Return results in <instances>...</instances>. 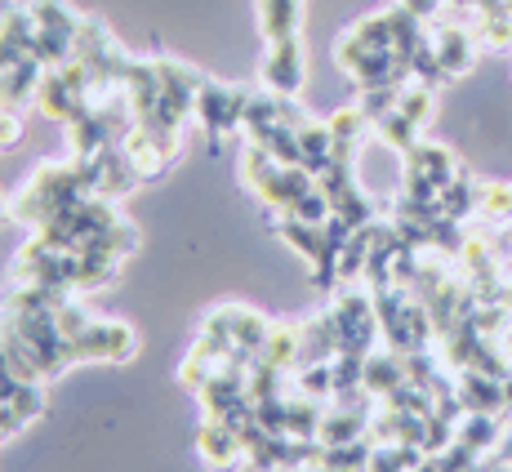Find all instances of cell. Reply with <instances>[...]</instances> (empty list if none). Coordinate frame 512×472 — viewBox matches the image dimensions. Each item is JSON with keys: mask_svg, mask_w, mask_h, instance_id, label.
<instances>
[{"mask_svg": "<svg viewBox=\"0 0 512 472\" xmlns=\"http://www.w3.org/2000/svg\"><path fill=\"white\" fill-rule=\"evenodd\" d=\"M303 352H299V366H312V361H334L339 357V326H334L330 308L321 317L303 321Z\"/></svg>", "mask_w": 512, "mask_h": 472, "instance_id": "18", "label": "cell"}, {"mask_svg": "<svg viewBox=\"0 0 512 472\" xmlns=\"http://www.w3.org/2000/svg\"><path fill=\"white\" fill-rule=\"evenodd\" d=\"M32 54V5H0V72H9L14 63Z\"/></svg>", "mask_w": 512, "mask_h": 472, "instance_id": "12", "label": "cell"}, {"mask_svg": "<svg viewBox=\"0 0 512 472\" xmlns=\"http://www.w3.org/2000/svg\"><path fill=\"white\" fill-rule=\"evenodd\" d=\"M0 223H9V201L0 196Z\"/></svg>", "mask_w": 512, "mask_h": 472, "instance_id": "35", "label": "cell"}, {"mask_svg": "<svg viewBox=\"0 0 512 472\" xmlns=\"http://www.w3.org/2000/svg\"><path fill=\"white\" fill-rule=\"evenodd\" d=\"M374 228H379V223H366V228H357L348 241H343V250H339V285H357L361 277H366V263L374 254Z\"/></svg>", "mask_w": 512, "mask_h": 472, "instance_id": "21", "label": "cell"}, {"mask_svg": "<svg viewBox=\"0 0 512 472\" xmlns=\"http://www.w3.org/2000/svg\"><path fill=\"white\" fill-rule=\"evenodd\" d=\"M432 49H437V63H441V72H446V81H450V76H468L472 72L481 41H477V32H468V27L446 23V27H437V36H432Z\"/></svg>", "mask_w": 512, "mask_h": 472, "instance_id": "13", "label": "cell"}, {"mask_svg": "<svg viewBox=\"0 0 512 472\" xmlns=\"http://www.w3.org/2000/svg\"><path fill=\"white\" fill-rule=\"evenodd\" d=\"M196 455L210 472H236L245 468V441L228 419H205L196 428Z\"/></svg>", "mask_w": 512, "mask_h": 472, "instance_id": "11", "label": "cell"}, {"mask_svg": "<svg viewBox=\"0 0 512 472\" xmlns=\"http://www.w3.org/2000/svg\"><path fill=\"white\" fill-rule=\"evenodd\" d=\"M294 383H299L303 397L312 401H334V366L330 361H312V366L294 370Z\"/></svg>", "mask_w": 512, "mask_h": 472, "instance_id": "28", "label": "cell"}, {"mask_svg": "<svg viewBox=\"0 0 512 472\" xmlns=\"http://www.w3.org/2000/svg\"><path fill=\"white\" fill-rule=\"evenodd\" d=\"M330 161H334L330 121H308V125L299 130V165H303L308 174H321Z\"/></svg>", "mask_w": 512, "mask_h": 472, "instance_id": "22", "label": "cell"}, {"mask_svg": "<svg viewBox=\"0 0 512 472\" xmlns=\"http://www.w3.org/2000/svg\"><path fill=\"white\" fill-rule=\"evenodd\" d=\"M499 303H508V308H512V277L504 281V290H499Z\"/></svg>", "mask_w": 512, "mask_h": 472, "instance_id": "33", "label": "cell"}, {"mask_svg": "<svg viewBox=\"0 0 512 472\" xmlns=\"http://www.w3.org/2000/svg\"><path fill=\"white\" fill-rule=\"evenodd\" d=\"M94 192V165L90 161H45L32 179L23 183V192L9 201V223L27 232H41L54 214H63L67 205H76L81 196Z\"/></svg>", "mask_w": 512, "mask_h": 472, "instance_id": "1", "label": "cell"}, {"mask_svg": "<svg viewBox=\"0 0 512 472\" xmlns=\"http://www.w3.org/2000/svg\"><path fill=\"white\" fill-rule=\"evenodd\" d=\"M459 441H464L468 450H477V455H486V450H495L499 446V419L495 415H477V410H468L464 419H459V432H455Z\"/></svg>", "mask_w": 512, "mask_h": 472, "instance_id": "25", "label": "cell"}, {"mask_svg": "<svg viewBox=\"0 0 512 472\" xmlns=\"http://www.w3.org/2000/svg\"><path fill=\"white\" fill-rule=\"evenodd\" d=\"M370 116L361 112V107H343V112L330 116V134H334V161H352V152H357L361 134H366Z\"/></svg>", "mask_w": 512, "mask_h": 472, "instance_id": "23", "label": "cell"}, {"mask_svg": "<svg viewBox=\"0 0 512 472\" xmlns=\"http://www.w3.org/2000/svg\"><path fill=\"white\" fill-rule=\"evenodd\" d=\"M397 5H406L415 18H432L441 5H446V0H397Z\"/></svg>", "mask_w": 512, "mask_h": 472, "instance_id": "32", "label": "cell"}, {"mask_svg": "<svg viewBox=\"0 0 512 472\" xmlns=\"http://www.w3.org/2000/svg\"><path fill=\"white\" fill-rule=\"evenodd\" d=\"M41 81H45V63L36 54H27L23 63H14L5 72V107L14 112V107H27L36 103V94H41Z\"/></svg>", "mask_w": 512, "mask_h": 472, "instance_id": "19", "label": "cell"}, {"mask_svg": "<svg viewBox=\"0 0 512 472\" xmlns=\"http://www.w3.org/2000/svg\"><path fill=\"white\" fill-rule=\"evenodd\" d=\"M455 397H459V406L477 410V415H504L508 410L504 379H490V375H481V370H459Z\"/></svg>", "mask_w": 512, "mask_h": 472, "instance_id": "14", "label": "cell"}, {"mask_svg": "<svg viewBox=\"0 0 512 472\" xmlns=\"http://www.w3.org/2000/svg\"><path fill=\"white\" fill-rule=\"evenodd\" d=\"M330 317L339 326V352H357L370 357L374 339H379V308H374V294L357 290V285H339L330 299Z\"/></svg>", "mask_w": 512, "mask_h": 472, "instance_id": "4", "label": "cell"}, {"mask_svg": "<svg viewBox=\"0 0 512 472\" xmlns=\"http://www.w3.org/2000/svg\"><path fill=\"white\" fill-rule=\"evenodd\" d=\"M272 326H277V321H268L263 312L245 308V303H219V308L205 317L201 330L223 334V339H228L241 357H259L263 343H268V334H272Z\"/></svg>", "mask_w": 512, "mask_h": 472, "instance_id": "8", "label": "cell"}, {"mask_svg": "<svg viewBox=\"0 0 512 472\" xmlns=\"http://www.w3.org/2000/svg\"><path fill=\"white\" fill-rule=\"evenodd\" d=\"M477 219L481 223H504L508 228V219H512V183H490V188H481Z\"/></svg>", "mask_w": 512, "mask_h": 472, "instance_id": "29", "label": "cell"}, {"mask_svg": "<svg viewBox=\"0 0 512 472\" xmlns=\"http://www.w3.org/2000/svg\"><path fill=\"white\" fill-rule=\"evenodd\" d=\"M317 183L326 188L334 214H339L343 223H352V228H366V223H374V205L361 196L357 174H352V161H330L326 170L317 174Z\"/></svg>", "mask_w": 512, "mask_h": 472, "instance_id": "9", "label": "cell"}, {"mask_svg": "<svg viewBox=\"0 0 512 472\" xmlns=\"http://www.w3.org/2000/svg\"><path fill=\"white\" fill-rule=\"evenodd\" d=\"M245 103H250V90H241V85L205 81V85H201V94H196V112H192V121H201V130L210 134L214 143H219L223 134L241 130Z\"/></svg>", "mask_w": 512, "mask_h": 472, "instance_id": "7", "label": "cell"}, {"mask_svg": "<svg viewBox=\"0 0 512 472\" xmlns=\"http://www.w3.org/2000/svg\"><path fill=\"white\" fill-rule=\"evenodd\" d=\"M241 183L259 196L268 210L285 214L317 188V174H308L303 165H285V161H277V156L263 152V147L245 143L241 147Z\"/></svg>", "mask_w": 512, "mask_h": 472, "instance_id": "2", "label": "cell"}, {"mask_svg": "<svg viewBox=\"0 0 512 472\" xmlns=\"http://www.w3.org/2000/svg\"><path fill=\"white\" fill-rule=\"evenodd\" d=\"M94 98L98 94H94L90 76L81 72V63H76V58H67V63H58V67H45V81H41V94H36V107H41L49 121L72 125L76 116L94 103Z\"/></svg>", "mask_w": 512, "mask_h": 472, "instance_id": "6", "label": "cell"}, {"mask_svg": "<svg viewBox=\"0 0 512 472\" xmlns=\"http://www.w3.org/2000/svg\"><path fill=\"white\" fill-rule=\"evenodd\" d=\"M370 125H374V134H379V139L388 143V147H397L401 156H406L410 147L419 143V125H415V121H406V116H401L397 107H392V112H383L379 121H370Z\"/></svg>", "mask_w": 512, "mask_h": 472, "instance_id": "26", "label": "cell"}, {"mask_svg": "<svg viewBox=\"0 0 512 472\" xmlns=\"http://www.w3.org/2000/svg\"><path fill=\"white\" fill-rule=\"evenodd\" d=\"M72 58L81 63V72L90 76L94 94L116 90V85H121L125 63H130V54H125L121 45H116L112 27H107L103 18H94V14H85V18H81V32H76Z\"/></svg>", "mask_w": 512, "mask_h": 472, "instance_id": "3", "label": "cell"}, {"mask_svg": "<svg viewBox=\"0 0 512 472\" xmlns=\"http://www.w3.org/2000/svg\"><path fill=\"white\" fill-rule=\"evenodd\" d=\"M468 472H477V468H468Z\"/></svg>", "mask_w": 512, "mask_h": 472, "instance_id": "38", "label": "cell"}, {"mask_svg": "<svg viewBox=\"0 0 512 472\" xmlns=\"http://www.w3.org/2000/svg\"><path fill=\"white\" fill-rule=\"evenodd\" d=\"M303 76H308V58H303L299 36H290V41H272L268 54H263V67H259L263 90L294 98L303 90Z\"/></svg>", "mask_w": 512, "mask_h": 472, "instance_id": "10", "label": "cell"}, {"mask_svg": "<svg viewBox=\"0 0 512 472\" xmlns=\"http://www.w3.org/2000/svg\"><path fill=\"white\" fill-rule=\"evenodd\" d=\"M406 379L410 375H406V357H401V352H392V348L379 352V348H374L366 357V392L374 401H388Z\"/></svg>", "mask_w": 512, "mask_h": 472, "instance_id": "16", "label": "cell"}, {"mask_svg": "<svg viewBox=\"0 0 512 472\" xmlns=\"http://www.w3.org/2000/svg\"><path fill=\"white\" fill-rule=\"evenodd\" d=\"M45 415V383H18L14 397L0 401V441L18 437L27 424Z\"/></svg>", "mask_w": 512, "mask_h": 472, "instance_id": "15", "label": "cell"}, {"mask_svg": "<svg viewBox=\"0 0 512 472\" xmlns=\"http://www.w3.org/2000/svg\"><path fill=\"white\" fill-rule=\"evenodd\" d=\"M81 18L67 0H32V54L45 67H58L72 58L76 32H81Z\"/></svg>", "mask_w": 512, "mask_h": 472, "instance_id": "5", "label": "cell"}, {"mask_svg": "<svg viewBox=\"0 0 512 472\" xmlns=\"http://www.w3.org/2000/svg\"><path fill=\"white\" fill-rule=\"evenodd\" d=\"M508 236H512V219H508Z\"/></svg>", "mask_w": 512, "mask_h": 472, "instance_id": "37", "label": "cell"}, {"mask_svg": "<svg viewBox=\"0 0 512 472\" xmlns=\"http://www.w3.org/2000/svg\"><path fill=\"white\" fill-rule=\"evenodd\" d=\"M0 107H5V72H0Z\"/></svg>", "mask_w": 512, "mask_h": 472, "instance_id": "36", "label": "cell"}, {"mask_svg": "<svg viewBox=\"0 0 512 472\" xmlns=\"http://www.w3.org/2000/svg\"><path fill=\"white\" fill-rule=\"evenodd\" d=\"M477 196L481 188L468 179V170H459L455 179L441 188L437 196V210H441V219H450V223H468V219H477Z\"/></svg>", "mask_w": 512, "mask_h": 472, "instance_id": "20", "label": "cell"}, {"mask_svg": "<svg viewBox=\"0 0 512 472\" xmlns=\"http://www.w3.org/2000/svg\"><path fill=\"white\" fill-rule=\"evenodd\" d=\"M415 472H441V468H437V459H432V455H428V459H423V464H419Z\"/></svg>", "mask_w": 512, "mask_h": 472, "instance_id": "34", "label": "cell"}, {"mask_svg": "<svg viewBox=\"0 0 512 472\" xmlns=\"http://www.w3.org/2000/svg\"><path fill=\"white\" fill-rule=\"evenodd\" d=\"M432 107H437V98H432V85H419V81H406L397 90V112L406 116V121H415L419 130L432 121Z\"/></svg>", "mask_w": 512, "mask_h": 472, "instance_id": "27", "label": "cell"}, {"mask_svg": "<svg viewBox=\"0 0 512 472\" xmlns=\"http://www.w3.org/2000/svg\"><path fill=\"white\" fill-rule=\"evenodd\" d=\"M18 370H14V361H9V352H5V343H0V401H9L14 397V388H18Z\"/></svg>", "mask_w": 512, "mask_h": 472, "instance_id": "30", "label": "cell"}, {"mask_svg": "<svg viewBox=\"0 0 512 472\" xmlns=\"http://www.w3.org/2000/svg\"><path fill=\"white\" fill-rule=\"evenodd\" d=\"M419 464H423L419 446H406V441H374L366 472H415Z\"/></svg>", "mask_w": 512, "mask_h": 472, "instance_id": "24", "label": "cell"}, {"mask_svg": "<svg viewBox=\"0 0 512 472\" xmlns=\"http://www.w3.org/2000/svg\"><path fill=\"white\" fill-rule=\"evenodd\" d=\"M303 27V0H259V32L263 41H290Z\"/></svg>", "mask_w": 512, "mask_h": 472, "instance_id": "17", "label": "cell"}, {"mask_svg": "<svg viewBox=\"0 0 512 472\" xmlns=\"http://www.w3.org/2000/svg\"><path fill=\"white\" fill-rule=\"evenodd\" d=\"M23 139V125H18V116L9 112V107H0V147H14Z\"/></svg>", "mask_w": 512, "mask_h": 472, "instance_id": "31", "label": "cell"}]
</instances>
